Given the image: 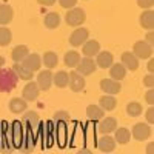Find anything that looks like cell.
<instances>
[{
  "instance_id": "obj_1",
  "label": "cell",
  "mask_w": 154,
  "mask_h": 154,
  "mask_svg": "<svg viewBox=\"0 0 154 154\" xmlns=\"http://www.w3.org/2000/svg\"><path fill=\"white\" fill-rule=\"evenodd\" d=\"M19 82V77L11 68H0V91L8 93L11 89H14Z\"/></svg>"
},
{
  "instance_id": "obj_2",
  "label": "cell",
  "mask_w": 154,
  "mask_h": 154,
  "mask_svg": "<svg viewBox=\"0 0 154 154\" xmlns=\"http://www.w3.org/2000/svg\"><path fill=\"white\" fill-rule=\"evenodd\" d=\"M85 20H86V12L82 8H77V6L68 9L66 14H65V22L72 28H77V26H80V25H83Z\"/></svg>"
},
{
  "instance_id": "obj_3",
  "label": "cell",
  "mask_w": 154,
  "mask_h": 154,
  "mask_svg": "<svg viewBox=\"0 0 154 154\" xmlns=\"http://www.w3.org/2000/svg\"><path fill=\"white\" fill-rule=\"evenodd\" d=\"M152 46L151 45H148L145 40H139V42H136L134 43V46H133V54L137 57V59H151L152 57Z\"/></svg>"
},
{
  "instance_id": "obj_4",
  "label": "cell",
  "mask_w": 154,
  "mask_h": 154,
  "mask_svg": "<svg viewBox=\"0 0 154 154\" xmlns=\"http://www.w3.org/2000/svg\"><path fill=\"white\" fill-rule=\"evenodd\" d=\"M149 136H151V126L146 125L145 122L136 123L131 130V137H134L139 142H143V140L149 139Z\"/></svg>"
},
{
  "instance_id": "obj_5",
  "label": "cell",
  "mask_w": 154,
  "mask_h": 154,
  "mask_svg": "<svg viewBox=\"0 0 154 154\" xmlns=\"http://www.w3.org/2000/svg\"><path fill=\"white\" fill-rule=\"evenodd\" d=\"M86 82H85V77L80 75L77 71H71L68 72V86L71 88L72 93H80L83 91Z\"/></svg>"
},
{
  "instance_id": "obj_6",
  "label": "cell",
  "mask_w": 154,
  "mask_h": 154,
  "mask_svg": "<svg viewBox=\"0 0 154 154\" xmlns=\"http://www.w3.org/2000/svg\"><path fill=\"white\" fill-rule=\"evenodd\" d=\"M96 68H97V65H96V60L94 59H91V57H83V59H80V62H79V65L75 66V71L79 72L80 75H91L94 71H96Z\"/></svg>"
},
{
  "instance_id": "obj_7",
  "label": "cell",
  "mask_w": 154,
  "mask_h": 154,
  "mask_svg": "<svg viewBox=\"0 0 154 154\" xmlns=\"http://www.w3.org/2000/svg\"><path fill=\"white\" fill-rule=\"evenodd\" d=\"M22 123L23 126H26L28 131H32L40 125V117H38V114L35 111H25L23 117H22Z\"/></svg>"
},
{
  "instance_id": "obj_8",
  "label": "cell",
  "mask_w": 154,
  "mask_h": 154,
  "mask_svg": "<svg viewBox=\"0 0 154 154\" xmlns=\"http://www.w3.org/2000/svg\"><path fill=\"white\" fill-rule=\"evenodd\" d=\"M100 89H102L105 94L114 96V94H119V93H120L122 85H120V82L112 80V79H102V80H100Z\"/></svg>"
},
{
  "instance_id": "obj_9",
  "label": "cell",
  "mask_w": 154,
  "mask_h": 154,
  "mask_svg": "<svg viewBox=\"0 0 154 154\" xmlns=\"http://www.w3.org/2000/svg\"><path fill=\"white\" fill-rule=\"evenodd\" d=\"M37 86L40 91H48L53 85V72L51 69H45V71H40L37 75Z\"/></svg>"
},
{
  "instance_id": "obj_10",
  "label": "cell",
  "mask_w": 154,
  "mask_h": 154,
  "mask_svg": "<svg viewBox=\"0 0 154 154\" xmlns=\"http://www.w3.org/2000/svg\"><path fill=\"white\" fill-rule=\"evenodd\" d=\"M38 94H40V89H38L37 83L34 80H29L22 91V99H25L26 102H32L38 97Z\"/></svg>"
},
{
  "instance_id": "obj_11",
  "label": "cell",
  "mask_w": 154,
  "mask_h": 154,
  "mask_svg": "<svg viewBox=\"0 0 154 154\" xmlns=\"http://www.w3.org/2000/svg\"><path fill=\"white\" fill-rule=\"evenodd\" d=\"M88 35H89V31L86 28H77L75 31H72V34L69 35V43L72 46H82L86 40H88Z\"/></svg>"
},
{
  "instance_id": "obj_12",
  "label": "cell",
  "mask_w": 154,
  "mask_h": 154,
  "mask_svg": "<svg viewBox=\"0 0 154 154\" xmlns=\"http://www.w3.org/2000/svg\"><path fill=\"white\" fill-rule=\"evenodd\" d=\"M116 145H117V143H116L114 137H111L109 134H103L97 140V148H99V151H102L103 154H108V152L114 151Z\"/></svg>"
},
{
  "instance_id": "obj_13",
  "label": "cell",
  "mask_w": 154,
  "mask_h": 154,
  "mask_svg": "<svg viewBox=\"0 0 154 154\" xmlns=\"http://www.w3.org/2000/svg\"><path fill=\"white\" fill-rule=\"evenodd\" d=\"M117 130V120L114 117H103L99 120V133L100 134H111Z\"/></svg>"
},
{
  "instance_id": "obj_14",
  "label": "cell",
  "mask_w": 154,
  "mask_h": 154,
  "mask_svg": "<svg viewBox=\"0 0 154 154\" xmlns=\"http://www.w3.org/2000/svg\"><path fill=\"white\" fill-rule=\"evenodd\" d=\"M22 65L26 68V69L35 72V71L40 69V66H42V57L38 56V54H28L26 57L23 59Z\"/></svg>"
},
{
  "instance_id": "obj_15",
  "label": "cell",
  "mask_w": 154,
  "mask_h": 154,
  "mask_svg": "<svg viewBox=\"0 0 154 154\" xmlns=\"http://www.w3.org/2000/svg\"><path fill=\"white\" fill-rule=\"evenodd\" d=\"M34 146H35V137H34L32 131H28L26 136H23L22 142L19 145V149L22 151V154H29L34 151Z\"/></svg>"
},
{
  "instance_id": "obj_16",
  "label": "cell",
  "mask_w": 154,
  "mask_h": 154,
  "mask_svg": "<svg viewBox=\"0 0 154 154\" xmlns=\"http://www.w3.org/2000/svg\"><path fill=\"white\" fill-rule=\"evenodd\" d=\"M114 63V57L109 51H99V54L96 56V65L102 69H108Z\"/></svg>"
},
{
  "instance_id": "obj_17",
  "label": "cell",
  "mask_w": 154,
  "mask_h": 154,
  "mask_svg": "<svg viewBox=\"0 0 154 154\" xmlns=\"http://www.w3.org/2000/svg\"><path fill=\"white\" fill-rule=\"evenodd\" d=\"M120 63L125 66V69H130V71H137L139 69V59L133 53H128V51L122 54Z\"/></svg>"
},
{
  "instance_id": "obj_18",
  "label": "cell",
  "mask_w": 154,
  "mask_h": 154,
  "mask_svg": "<svg viewBox=\"0 0 154 154\" xmlns=\"http://www.w3.org/2000/svg\"><path fill=\"white\" fill-rule=\"evenodd\" d=\"M8 106H9V111L12 114H22V112L26 111L28 102L25 100V99H22V97H14V99L9 100V105Z\"/></svg>"
},
{
  "instance_id": "obj_19",
  "label": "cell",
  "mask_w": 154,
  "mask_h": 154,
  "mask_svg": "<svg viewBox=\"0 0 154 154\" xmlns=\"http://www.w3.org/2000/svg\"><path fill=\"white\" fill-rule=\"evenodd\" d=\"M82 46H83L82 53H83L85 57H91L93 59V57H96L99 54V51H100V43L96 40V38H94V40H89V38H88Z\"/></svg>"
},
{
  "instance_id": "obj_20",
  "label": "cell",
  "mask_w": 154,
  "mask_h": 154,
  "mask_svg": "<svg viewBox=\"0 0 154 154\" xmlns=\"http://www.w3.org/2000/svg\"><path fill=\"white\" fill-rule=\"evenodd\" d=\"M139 23L143 29L151 31L152 26H154V12H152V9H143V12L139 17Z\"/></svg>"
},
{
  "instance_id": "obj_21",
  "label": "cell",
  "mask_w": 154,
  "mask_h": 154,
  "mask_svg": "<svg viewBox=\"0 0 154 154\" xmlns=\"http://www.w3.org/2000/svg\"><path fill=\"white\" fill-rule=\"evenodd\" d=\"M125 77H126V69L122 63H112L109 66V79L122 82Z\"/></svg>"
},
{
  "instance_id": "obj_22",
  "label": "cell",
  "mask_w": 154,
  "mask_h": 154,
  "mask_svg": "<svg viewBox=\"0 0 154 154\" xmlns=\"http://www.w3.org/2000/svg\"><path fill=\"white\" fill-rule=\"evenodd\" d=\"M12 71L16 72V75L19 77V79H22V80H32V77H34V72L32 71H29V69H26L22 63H16L14 62V65H12V68H11Z\"/></svg>"
},
{
  "instance_id": "obj_23",
  "label": "cell",
  "mask_w": 154,
  "mask_h": 154,
  "mask_svg": "<svg viewBox=\"0 0 154 154\" xmlns=\"http://www.w3.org/2000/svg\"><path fill=\"white\" fill-rule=\"evenodd\" d=\"M114 140L119 145H126L131 140V131L128 128H117L114 131Z\"/></svg>"
},
{
  "instance_id": "obj_24",
  "label": "cell",
  "mask_w": 154,
  "mask_h": 154,
  "mask_svg": "<svg viewBox=\"0 0 154 154\" xmlns=\"http://www.w3.org/2000/svg\"><path fill=\"white\" fill-rule=\"evenodd\" d=\"M12 17H14V11H12V8L9 5H6V3L0 5V25L5 26V25L11 23Z\"/></svg>"
},
{
  "instance_id": "obj_25",
  "label": "cell",
  "mask_w": 154,
  "mask_h": 154,
  "mask_svg": "<svg viewBox=\"0 0 154 154\" xmlns=\"http://www.w3.org/2000/svg\"><path fill=\"white\" fill-rule=\"evenodd\" d=\"M86 116H88L89 120L99 122L100 119L105 117V111L102 109L99 105H88V106H86Z\"/></svg>"
},
{
  "instance_id": "obj_26",
  "label": "cell",
  "mask_w": 154,
  "mask_h": 154,
  "mask_svg": "<svg viewBox=\"0 0 154 154\" xmlns=\"http://www.w3.org/2000/svg\"><path fill=\"white\" fill-rule=\"evenodd\" d=\"M29 54V49L28 46H25V45H17L14 49H12V53H11V59L14 60L16 63H22L23 59L26 57Z\"/></svg>"
},
{
  "instance_id": "obj_27",
  "label": "cell",
  "mask_w": 154,
  "mask_h": 154,
  "mask_svg": "<svg viewBox=\"0 0 154 154\" xmlns=\"http://www.w3.org/2000/svg\"><path fill=\"white\" fill-rule=\"evenodd\" d=\"M117 105V100H116L114 96H109V94H105L99 99V106L103 109V111H112Z\"/></svg>"
},
{
  "instance_id": "obj_28",
  "label": "cell",
  "mask_w": 154,
  "mask_h": 154,
  "mask_svg": "<svg viewBox=\"0 0 154 154\" xmlns=\"http://www.w3.org/2000/svg\"><path fill=\"white\" fill-rule=\"evenodd\" d=\"M43 25L48 29H56L59 25H60V14L59 12H48L43 19Z\"/></svg>"
},
{
  "instance_id": "obj_29",
  "label": "cell",
  "mask_w": 154,
  "mask_h": 154,
  "mask_svg": "<svg viewBox=\"0 0 154 154\" xmlns=\"http://www.w3.org/2000/svg\"><path fill=\"white\" fill-rule=\"evenodd\" d=\"M57 63H59V57H57L56 53H53V51H46V53L43 54V57H42V65H45L46 69L56 68Z\"/></svg>"
},
{
  "instance_id": "obj_30",
  "label": "cell",
  "mask_w": 154,
  "mask_h": 154,
  "mask_svg": "<svg viewBox=\"0 0 154 154\" xmlns=\"http://www.w3.org/2000/svg\"><path fill=\"white\" fill-rule=\"evenodd\" d=\"M80 59L82 57L77 51H68V53L65 54V57H63V63H65L68 68H75L77 65H79Z\"/></svg>"
},
{
  "instance_id": "obj_31",
  "label": "cell",
  "mask_w": 154,
  "mask_h": 154,
  "mask_svg": "<svg viewBox=\"0 0 154 154\" xmlns=\"http://www.w3.org/2000/svg\"><path fill=\"white\" fill-rule=\"evenodd\" d=\"M53 83L57 88H66L68 86V72L66 71H59L53 74Z\"/></svg>"
},
{
  "instance_id": "obj_32",
  "label": "cell",
  "mask_w": 154,
  "mask_h": 154,
  "mask_svg": "<svg viewBox=\"0 0 154 154\" xmlns=\"http://www.w3.org/2000/svg\"><path fill=\"white\" fill-rule=\"evenodd\" d=\"M143 112V106L139 103V102H130L126 105V114L131 116V117H137Z\"/></svg>"
},
{
  "instance_id": "obj_33",
  "label": "cell",
  "mask_w": 154,
  "mask_h": 154,
  "mask_svg": "<svg viewBox=\"0 0 154 154\" xmlns=\"http://www.w3.org/2000/svg\"><path fill=\"white\" fill-rule=\"evenodd\" d=\"M12 40V32L9 31V28L0 26V46H8Z\"/></svg>"
},
{
  "instance_id": "obj_34",
  "label": "cell",
  "mask_w": 154,
  "mask_h": 154,
  "mask_svg": "<svg viewBox=\"0 0 154 154\" xmlns=\"http://www.w3.org/2000/svg\"><path fill=\"white\" fill-rule=\"evenodd\" d=\"M54 120H56L57 123H68V122L71 120L69 112L65 111V109H59V111H56V112H54Z\"/></svg>"
},
{
  "instance_id": "obj_35",
  "label": "cell",
  "mask_w": 154,
  "mask_h": 154,
  "mask_svg": "<svg viewBox=\"0 0 154 154\" xmlns=\"http://www.w3.org/2000/svg\"><path fill=\"white\" fill-rule=\"evenodd\" d=\"M137 5L142 9H151L154 6V0H137Z\"/></svg>"
},
{
  "instance_id": "obj_36",
  "label": "cell",
  "mask_w": 154,
  "mask_h": 154,
  "mask_svg": "<svg viewBox=\"0 0 154 154\" xmlns=\"http://www.w3.org/2000/svg\"><path fill=\"white\" fill-rule=\"evenodd\" d=\"M59 3H60V6H62V8H65V9H71V8H74V6H75L77 0H59Z\"/></svg>"
},
{
  "instance_id": "obj_37",
  "label": "cell",
  "mask_w": 154,
  "mask_h": 154,
  "mask_svg": "<svg viewBox=\"0 0 154 154\" xmlns=\"http://www.w3.org/2000/svg\"><path fill=\"white\" fill-rule=\"evenodd\" d=\"M143 85L148 86L149 89H152V86H154V75L152 74H148L143 77Z\"/></svg>"
},
{
  "instance_id": "obj_38",
  "label": "cell",
  "mask_w": 154,
  "mask_h": 154,
  "mask_svg": "<svg viewBox=\"0 0 154 154\" xmlns=\"http://www.w3.org/2000/svg\"><path fill=\"white\" fill-rule=\"evenodd\" d=\"M145 102H146L149 106H152V103H154V91H152V89H148V91H146V94H145Z\"/></svg>"
},
{
  "instance_id": "obj_39",
  "label": "cell",
  "mask_w": 154,
  "mask_h": 154,
  "mask_svg": "<svg viewBox=\"0 0 154 154\" xmlns=\"http://www.w3.org/2000/svg\"><path fill=\"white\" fill-rule=\"evenodd\" d=\"M145 117H146V120H148V123H149V125H152V123H154V108H152V106H149V108H148V111L145 112Z\"/></svg>"
},
{
  "instance_id": "obj_40",
  "label": "cell",
  "mask_w": 154,
  "mask_h": 154,
  "mask_svg": "<svg viewBox=\"0 0 154 154\" xmlns=\"http://www.w3.org/2000/svg\"><path fill=\"white\" fill-rule=\"evenodd\" d=\"M57 2V0H37V3H40L42 6H51V5H54Z\"/></svg>"
},
{
  "instance_id": "obj_41",
  "label": "cell",
  "mask_w": 154,
  "mask_h": 154,
  "mask_svg": "<svg viewBox=\"0 0 154 154\" xmlns=\"http://www.w3.org/2000/svg\"><path fill=\"white\" fill-rule=\"evenodd\" d=\"M145 42H146L148 45H151V46L154 45V34H152V31H149V32L146 34V40H145Z\"/></svg>"
},
{
  "instance_id": "obj_42",
  "label": "cell",
  "mask_w": 154,
  "mask_h": 154,
  "mask_svg": "<svg viewBox=\"0 0 154 154\" xmlns=\"http://www.w3.org/2000/svg\"><path fill=\"white\" fill-rule=\"evenodd\" d=\"M146 68H148L149 74H152V71H154V60H152V59H149V62H148V65H146Z\"/></svg>"
},
{
  "instance_id": "obj_43",
  "label": "cell",
  "mask_w": 154,
  "mask_h": 154,
  "mask_svg": "<svg viewBox=\"0 0 154 154\" xmlns=\"http://www.w3.org/2000/svg\"><path fill=\"white\" fill-rule=\"evenodd\" d=\"M146 154H154V143L149 142L148 146H146Z\"/></svg>"
},
{
  "instance_id": "obj_44",
  "label": "cell",
  "mask_w": 154,
  "mask_h": 154,
  "mask_svg": "<svg viewBox=\"0 0 154 154\" xmlns=\"http://www.w3.org/2000/svg\"><path fill=\"white\" fill-rule=\"evenodd\" d=\"M77 154H93V151L91 149H80V151H77Z\"/></svg>"
},
{
  "instance_id": "obj_45",
  "label": "cell",
  "mask_w": 154,
  "mask_h": 154,
  "mask_svg": "<svg viewBox=\"0 0 154 154\" xmlns=\"http://www.w3.org/2000/svg\"><path fill=\"white\" fill-rule=\"evenodd\" d=\"M6 63V60H5V57H2L0 56V68H3V65Z\"/></svg>"
},
{
  "instance_id": "obj_46",
  "label": "cell",
  "mask_w": 154,
  "mask_h": 154,
  "mask_svg": "<svg viewBox=\"0 0 154 154\" xmlns=\"http://www.w3.org/2000/svg\"><path fill=\"white\" fill-rule=\"evenodd\" d=\"M20 154H22V152H20Z\"/></svg>"
},
{
  "instance_id": "obj_47",
  "label": "cell",
  "mask_w": 154,
  "mask_h": 154,
  "mask_svg": "<svg viewBox=\"0 0 154 154\" xmlns=\"http://www.w3.org/2000/svg\"><path fill=\"white\" fill-rule=\"evenodd\" d=\"M108 154H109V152H108Z\"/></svg>"
}]
</instances>
